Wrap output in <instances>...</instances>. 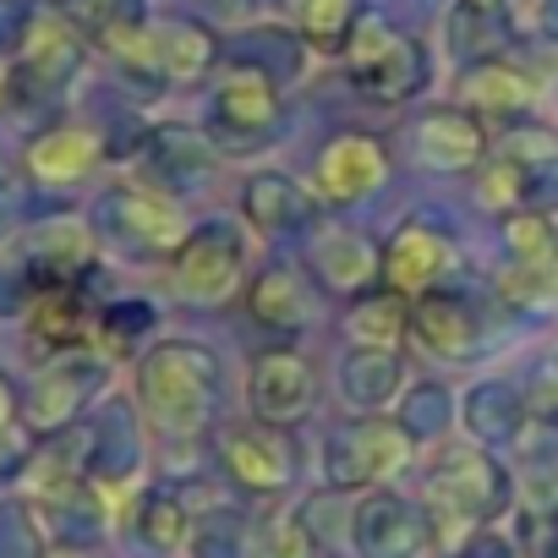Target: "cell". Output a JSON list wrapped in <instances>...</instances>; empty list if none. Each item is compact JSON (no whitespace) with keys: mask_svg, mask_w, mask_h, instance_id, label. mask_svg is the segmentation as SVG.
I'll list each match as a JSON object with an SVG mask.
<instances>
[{"mask_svg":"<svg viewBox=\"0 0 558 558\" xmlns=\"http://www.w3.org/2000/svg\"><path fill=\"white\" fill-rule=\"evenodd\" d=\"M307 263L324 279V291H335V296H362V291H373V279L384 274V252L362 230H345V225L340 230H324L313 241Z\"/></svg>","mask_w":558,"mask_h":558,"instance_id":"e0dca14e","label":"cell"},{"mask_svg":"<svg viewBox=\"0 0 558 558\" xmlns=\"http://www.w3.org/2000/svg\"><path fill=\"white\" fill-rule=\"evenodd\" d=\"M514 493H520L525 514H558V444L525 449V460L514 471Z\"/></svg>","mask_w":558,"mask_h":558,"instance_id":"836d02e7","label":"cell"},{"mask_svg":"<svg viewBox=\"0 0 558 558\" xmlns=\"http://www.w3.org/2000/svg\"><path fill=\"white\" fill-rule=\"evenodd\" d=\"M105 378H110V367H105V356H94V351H61L34 384H28V395H23V427L34 433V438H56V433H66L77 416H83V405L105 389Z\"/></svg>","mask_w":558,"mask_h":558,"instance_id":"ba28073f","label":"cell"},{"mask_svg":"<svg viewBox=\"0 0 558 558\" xmlns=\"http://www.w3.org/2000/svg\"><path fill=\"white\" fill-rule=\"evenodd\" d=\"M241 274H246V246L235 225H197L170 252V291L197 307L225 302L241 286Z\"/></svg>","mask_w":558,"mask_h":558,"instance_id":"8992f818","label":"cell"},{"mask_svg":"<svg viewBox=\"0 0 558 558\" xmlns=\"http://www.w3.org/2000/svg\"><path fill=\"white\" fill-rule=\"evenodd\" d=\"M0 186H7V159H0Z\"/></svg>","mask_w":558,"mask_h":558,"instance_id":"7dc6e473","label":"cell"},{"mask_svg":"<svg viewBox=\"0 0 558 558\" xmlns=\"http://www.w3.org/2000/svg\"><path fill=\"white\" fill-rule=\"evenodd\" d=\"M61 12H66V23H72L83 39H94V45H105V39H116V34L148 23L143 0H66Z\"/></svg>","mask_w":558,"mask_h":558,"instance_id":"1f68e13d","label":"cell"},{"mask_svg":"<svg viewBox=\"0 0 558 558\" xmlns=\"http://www.w3.org/2000/svg\"><path fill=\"white\" fill-rule=\"evenodd\" d=\"M449 263H454V235L433 219H405L384 246V279L400 296L433 291L438 274H449Z\"/></svg>","mask_w":558,"mask_h":558,"instance_id":"4fadbf2b","label":"cell"},{"mask_svg":"<svg viewBox=\"0 0 558 558\" xmlns=\"http://www.w3.org/2000/svg\"><path fill=\"white\" fill-rule=\"evenodd\" d=\"M400 427L411 438H438L449 427V389H438V384L411 389V400L400 405Z\"/></svg>","mask_w":558,"mask_h":558,"instance_id":"f35d334b","label":"cell"},{"mask_svg":"<svg viewBox=\"0 0 558 558\" xmlns=\"http://www.w3.org/2000/svg\"><path fill=\"white\" fill-rule=\"evenodd\" d=\"M411 143H416V159L427 170H471L482 154H487V132L471 110L460 105H438L427 110L416 126H411Z\"/></svg>","mask_w":558,"mask_h":558,"instance_id":"2e32d148","label":"cell"},{"mask_svg":"<svg viewBox=\"0 0 558 558\" xmlns=\"http://www.w3.org/2000/svg\"><path fill=\"white\" fill-rule=\"evenodd\" d=\"M340 56L351 88L373 105H405L427 88V50L384 17H362Z\"/></svg>","mask_w":558,"mask_h":558,"instance_id":"3957f363","label":"cell"},{"mask_svg":"<svg viewBox=\"0 0 558 558\" xmlns=\"http://www.w3.org/2000/svg\"><path fill=\"white\" fill-rule=\"evenodd\" d=\"M246 542H252V531H246V520L235 509H208L186 531V553L192 558H241Z\"/></svg>","mask_w":558,"mask_h":558,"instance_id":"d6a6232c","label":"cell"},{"mask_svg":"<svg viewBox=\"0 0 558 558\" xmlns=\"http://www.w3.org/2000/svg\"><path fill=\"white\" fill-rule=\"evenodd\" d=\"M389 181V148L367 132H340L318 148V192L329 203H362Z\"/></svg>","mask_w":558,"mask_h":558,"instance_id":"5bb4252c","label":"cell"},{"mask_svg":"<svg viewBox=\"0 0 558 558\" xmlns=\"http://www.w3.org/2000/svg\"><path fill=\"white\" fill-rule=\"evenodd\" d=\"M405 460H411V433L400 422H384V416H362L351 427H335L324 444V476L335 493L378 487L395 471H405Z\"/></svg>","mask_w":558,"mask_h":558,"instance_id":"5b68a950","label":"cell"},{"mask_svg":"<svg viewBox=\"0 0 558 558\" xmlns=\"http://www.w3.org/2000/svg\"><path fill=\"white\" fill-rule=\"evenodd\" d=\"M525 416H536L542 427H558V362H547L531 389H525Z\"/></svg>","mask_w":558,"mask_h":558,"instance_id":"b9f144b4","label":"cell"},{"mask_svg":"<svg viewBox=\"0 0 558 558\" xmlns=\"http://www.w3.org/2000/svg\"><path fill=\"white\" fill-rule=\"evenodd\" d=\"M286 12H291V28L302 34V45L340 56L351 28L362 23V0H286Z\"/></svg>","mask_w":558,"mask_h":558,"instance_id":"83f0119b","label":"cell"},{"mask_svg":"<svg viewBox=\"0 0 558 558\" xmlns=\"http://www.w3.org/2000/svg\"><path fill=\"white\" fill-rule=\"evenodd\" d=\"M547 34H553V39H558V7H553V12H547Z\"/></svg>","mask_w":558,"mask_h":558,"instance_id":"f6af8a7d","label":"cell"},{"mask_svg":"<svg viewBox=\"0 0 558 558\" xmlns=\"http://www.w3.org/2000/svg\"><path fill=\"white\" fill-rule=\"evenodd\" d=\"M83 66V34L66 12H39L7 72V99H56Z\"/></svg>","mask_w":558,"mask_h":558,"instance_id":"9c48e42d","label":"cell"},{"mask_svg":"<svg viewBox=\"0 0 558 558\" xmlns=\"http://www.w3.org/2000/svg\"><path fill=\"white\" fill-rule=\"evenodd\" d=\"M99 235L126 257H170L186 235L175 197L159 186H116L99 197Z\"/></svg>","mask_w":558,"mask_h":558,"instance_id":"52a82bcc","label":"cell"},{"mask_svg":"<svg viewBox=\"0 0 558 558\" xmlns=\"http://www.w3.org/2000/svg\"><path fill=\"white\" fill-rule=\"evenodd\" d=\"M45 558H94L88 547H72V542H61V547H45Z\"/></svg>","mask_w":558,"mask_h":558,"instance_id":"ee69618b","label":"cell"},{"mask_svg":"<svg viewBox=\"0 0 558 558\" xmlns=\"http://www.w3.org/2000/svg\"><path fill=\"white\" fill-rule=\"evenodd\" d=\"M460 422H465V433H471L476 444H509V438H520V427H525V395L509 389V384H498V378H487V384H476V389L465 395Z\"/></svg>","mask_w":558,"mask_h":558,"instance_id":"484cf974","label":"cell"},{"mask_svg":"<svg viewBox=\"0 0 558 558\" xmlns=\"http://www.w3.org/2000/svg\"><path fill=\"white\" fill-rule=\"evenodd\" d=\"M219 460L230 471V482L252 498H279L296 482V444L286 427L274 422H235L219 433Z\"/></svg>","mask_w":558,"mask_h":558,"instance_id":"30bf717a","label":"cell"},{"mask_svg":"<svg viewBox=\"0 0 558 558\" xmlns=\"http://www.w3.org/2000/svg\"><path fill=\"white\" fill-rule=\"evenodd\" d=\"M279 121H286V105H279V88L268 72H257L252 61L230 66L219 77V88L208 94V137L225 148H263L274 143Z\"/></svg>","mask_w":558,"mask_h":558,"instance_id":"277c9868","label":"cell"},{"mask_svg":"<svg viewBox=\"0 0 558 558\" xmlns=\"http://www.w3.org/2000/svg\"><path fill=\"white\" fill-rule=\"evenodd\" d=\"M246 400L257 422L291 427L302 416H313L318 405V373L302 351H263L246 373Z\"/></svg>","mask_w":558,"mask_h":558,"instance_id":"7c38bea8","label":"cell"},{"mask_svg":"<svg viewBox=\"0 0 558 558\" xmlns=\"http://www.w3.org/2000/svg\"><path fill=\"white\" fill-rule=\"evenodd\" d=\"M257 547H263V558H313V553H318V536H313L307 514L286 509V514H274V520L263 525Z\"/></svg>","mask_w":558,"mask_h":558,"instance_id":"8d00e7d4","label":"cell"},{"mask_svg":"<svg viewBox=\"0 0 558 558\" xmlns=\"http://www.w3.org/2000/svg\"><path fill=\"white\" fill-rule=\"evenodd\" d=\"M186 531H192V514H186L181 493H170V487L143 493V504H137V542L143 547L175 553V547H186Z\"/></svg>","mask_w":558,"mask_h":558,"instance_id":"4dcf8cb0","label":"cell"},{"mask_svg":"<svg viewBox=\"0 0 558 558\" xmlns=\"http://www.w3.org/2000/svg\"><path fill=\"white\" fill-rule=\"evenodd\" d=\"M351 536H356V553L362 558H422L433 547V520L405 493L378 487V493H367L356 504Z\"/></svg>","mask_w":558,"mask_h":558,"instance_id":"8fae6325","label":"cell"},{"mask_svg":"<svg viewBox=\"0 0 558 558\" xmlns=\"http://www.w3.org/2000/svg\"><path fill=\"white\" fill-rule=\"evenodd\" d=\"M509 471L476 449V444H449L438 449V460L427 465V520L444 531H482L487 520H498L509 509Z\"/></svg>","mask_w":558,"mask_h":558,"instance_id":"7a4b0ae2","label":"cell"},{"mask_svg":"<svg viewBox=\"0 0 558 558\" xmlns=\"http://www.w3.org/2000/svg\"><path fill=\"white\" fill-rule=\"evenodd\" d=\"M148 329H154V307H148V302H110V307L99 313V340H105L110 351H132Z\"/></svg>","mask_w":558,"mask_h":558,"instance_id":"74e56055","label":"cell"},{"mask_svg":"<svg viewBox=\"0 0 558 558\" xmlns=\"http://www.w3.org/2000/svg\"><path fill=\"white\" fill-rule=\"evenodd\" d=\"M405 335H411L427 356H438V362H465V356L476 351L482 324H476V313H471L465 296L422 291V296L411 302V324H405Z\"/></svg>","mask_w":558,"mask_h":558,"instance_id":"9a60e30c","label":"cell"},{"mask_svg":"<svg viewBox=\"0 0 558 558\" xmlns=\"http://www.w3.org/2000/svg\"><path fill=\"white\" fill-rule=\"evenodd\" d=\"M241 214L268 230V235H291V230H307L313 225V197L291 181V175H252L246 192H241Z\"/></svg>","mask_w":558,"mask_h":558,"instance_id":"603a6c76","label":"cell"},{"mask_svg":"<svg viewBox=\"0 0 558 558\" xmlns=\"http://www.w3.org/2000/svg\"><path fill=\"white\" fill-rule=\"evenodd\" d=\"M313 307H318V296H313V286H307V274L291 268V263H268L252 286H246V313H252L263 329H274V335L307 329V324H313Z\"/></svg>","mask_w":558,"mask_h":558,"instance_id":"ac0fdd59","label":"cell"},{"mask_svg":"<svg viewBox=\"0 0 558 558\" xmlns=\"http://www.w3.org/2000/svg\"><path fill=\"white\" fill-rule=\"evenodd\" d=\"M520 197H531V170H525V159H498V165L482 175V203L514 214Z\"/></svg>","mask_w":558,"mask_h":558,"instance_id":"60d3db41","label":"cell"},{"mask_svg":"<svg viewBox=\"0 0 558 558\" xmlns=\"http://www.w3.org/2000/svg\"><path fill=\"white\" fill-rule=\"evenodd\" d=\"M34 444L39 438L23 427V395L7 373H0V471H17L34 454Z\"/></svg>","mask_w":558,"mask_h":558,"instance_id":"d590c367","label":"cell"},{"mask_svg":"<svg viewBox=\"0 0 558 558\" xmlns=\"http://www.w3.org/2000/svg\"><path fill=\"white\" fill-rule=\"evenodd\" d=\"M83 444H88V487H121L143 465L137 422H132L126 405H105V416L94 422V433Z\"/></svg>","mask_w":558,"mask_h":558,"instance_id":"7402d4cb","label":"cell"},{"mask_svg":"<svg viewBox=\"0 0 558 558\" xmlns=\"http://www.w3.org/2000/svg\"><path fill=\"white\" fill-rule=\"evenodd\" d=\"M143 154H148V170L159 181H197L203 175V137L186 132V126H154L143 132Z\"/></svg>","mask_w":558,"mask_h":558,"instance_id":"f546056e","label":"cell"},{"mask_svg":"<svg viewBox=\"0 0 558 558\" xmlns=\"http://www.w3.org/2000/svg\"><path fill=\"white\" fill-rule=\"evenodd\" d=\"M0 99H7V72H0Z\"/></svg>","mask_w":558,"mask_h":558,"instance_id":"bcb514c9","label":"cell"},{"mask_svg":"<svg viewBox=\"0 0 558 558\" xmlns=\"http://www.w3.org/2000/svg\"><path fill=\"white\" fill-rule=\"evenodd\" d=\"M99 159H105V143H99L88 126H50V132H39V137L28 143V154H23V165H28V175H34L39 186H72V181L94 175Z\"/></svg>","mask_w":558,"mask_h":558,"instance_id":"d6986e66","label":"cell"},{"mask_svg":"<svg viewBox=\"0 0 558 558\" xmlns=\"http://www.w3.org/2000/svg\"><path fill=\"white\" fill-rule=\"evenodd\" d=\"M444 34H449L454 61L476 66V61H498L514 45V17L504 0H454Z\"/></svg>","mask_w":558,"mask_h":558,"instance_id":"44dd1931","label":"cell"},{"mask_svg":"<svg viewBox=\"0 0 558 558\" xmlns=\"http://www.w3.org/2000/svg\"><path fill=\"white\" fill-rule=\"evenodd\" d=\"M219 395V362L192 340H159L137 362V405L165 438H197Z\"/></svg>","mask_w":558,"mask_h":558,"instance_id":"6da1fadb","label":"cell"},{"mask_svg":"<svg viewBox=\"0 0 558 558\" xmlns=\"http://www.w3.org/2000/svg\"><path fill=\"white\" fill-rule=\"evenodd\" d=\"M246 61L257 66V72H268L274 83L279 77H296L302 72V34L291 28H252L246 34Z\"/></svg>","mask_w":558,"mask_h":558,"instance_id":"e575fe53","label":"cell"},{"mask_svg":"<svg viewBox=\"0 0 558 558\" xmlns=\"http://www.w3.org/2000/svg\"><path fill=\"white\" fill-rule=\"evenodd\" d=\"M504 235H509V246H514L520 263H553L558 257V235L547 230L542 214H509Z\"/></svg>","mask_w":558,"mask_h":558,"instance_id":"ab89813d","label":"cell"},{"mask_svg":"<svg viewBox=\"0 0 558 558\" xmlns=\"http://www.w3.org/2000/svg\"><path fill=\"white\" fill-rule=\"evenodd\" d=\"M411 324V302L400 291H362L345 307V335L356 345H395Z\"/></svg>","mask_w":558,"mask_h":558,"instance_id":"f1b7e54d","label":"cell"},{"mask_svg":"<svg viewBox=\"0 0 558 558\" xmlns=\"http://www.w3.org/2000/svg\"><path fill=\"white\" fill-rule=\"evenodd\" d=\"M460 88H465V99H471L476 110H498V116H514V110H525V105L536 99V83H531L520 66H509L504 56L465 66Z\"/></svg>","mask_w":558,"mask_h":558,"instance_id":"4316f807","label":"cell"},{"mask_svg":"<svg viewBox=\"0 0 558 558\" xmlns=\"http://www.w3.org/2000/svg\"><path fill=\"white\" fill-rule=\"evenodd\" d=\"M154 39H159V66H165V83H197L208 77V66L219 61V39L192 23V17H165L154 23Z\"/></svg>","mask_w":558,"mask_h":558,"instance_id":"d4e9b609","label":"cell"},{"mask_svg":"<svg viewBox=\"0 0 558 558\" xmlns=\"http://www.w3.org/2000/svg\"><path fill=\"white\" fill-rule=\"evenodd\" d=\"M34 17H39V12L28 7V0H0V61L23 50V39H28Z\"/></svg>","mask_w":558,"mask_h":558,"instance_id":"7bdbcfd3","label":"cell"},{"mask_svg":"<svg viewBox=\"0 0 558 558\" xmlns=\"http://www.w3.org/2000/svg\"><path fill=\"white\" fill-rule=\"evenodd\" d=\"M28 335L45 345V351H77L94 329V307L83 296V279L77 286H34V302H28Z\"/></svg>","mask_w":558,"mask_h":558,"instance_id":"ffe728a7","label":"cell"},{"mask_svg":"<svg viewBox=\"0 0 558 558\" xmlns=\"http://www.w3.org/2000/svg\"><path fill=\"white\" fill-rule=\"evenodd\" d=\"M405 384V362L395 345H356L340 367V389L356 411H384Z\"/></svg>","mask_w":558,"mask_h":558,"instance_id":"cb8c5ba5","label":"cell"}]
</instances>
